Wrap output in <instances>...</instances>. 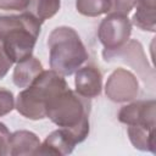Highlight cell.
<instances>
[{
	"mask_svg": "<svg viewBox=\"0 0 156 156\" xmlns=\"http://www.w3.org/2000/svg\"><path fill=\"white\" fill-rule=\"evenodd\" d=\"M15 107V98L13 94L5 89L0 88V117L10 113Z\"/></svg>",
	"mask_w": 156,
	"mask_h": 156,
	"instance_id": "ac0fdd59",
	"label": "cell"
},
{
	"mask_svg": "<svg viewBox=\"0 0 156 156\" xmlns=\"http://www.w3.org/2000/svg\"><path fill=\"white\" fill-rule=\"evenodd\" d=\"M40 146L39 138L28 130H17L10 135V155H35Z\"/></svg>",
	"mask_w": 156,
	"mask_h": 156,
	"instance_id": "7c38bea8",
	"label": "cell"
},
{
	"mask_svg": "<svg viewBox=\"0 0 156 156\" xmlns=\"http://www.w3.org/2000/svg\"><path fill=\"white\" fill-rule=\"evenodd\" d=\"M102 56L105 61L107 62L113 61V60L124 61L126 63L132 66L134 69H136L140 77H143V79L146 78L144 72H146L147 69V62H146V58L143 51V46L140 45L139 41H135V40L127 41L124 45L115 50L104 49Z\"/></svg>",
	"mask_w": 156,
	"mask_h": 156,
	"instance_id": "52a82bcc",
	"label": "cell"
},
{
	"mask_svg": "<svg viewBox=\"0 0 156 156\" xmlns=\"http://www.w3.org/2000/svg\"><path fill=\"white\" fill-rule=\"evenodd\" d=\"M13 63L15 62L7 56V54L5 52V50L2 48V44L0 41V79H2L7 74L9 69L12 67Z\"/></svg>",
	"mask_w": 156,
	"mask_h": 156,
	"instance_id": "44dd1931",
	"label": "cell"
},
{
	"mask_svg": "<svg viewBox=\"0 0 156 156\" xmlns=\"http://www.w3.org/2000/svg\"><path fill=\"white\" fill-rule=\"evenodd\" d=\"M76 141L63 128L54 130L40 144L35 155H68L73 151Z\"/></svg>",
	"mask_w": 156,
	"mask_h": 156,
	"instance_id": "30bf717a",
	"label": "cell"
},
{
	"mask_svg": "<svg viewBox=\"0 0 156 156\" xmlns=\"http://www.w3.org/2000/svg\"><path fill=\"white\" fill-rule=\"evenodd\" d=\"M48 48L51 69L63 77L73 74L89 57L78 33L66 26L57 27L50 33Z\"/></svg>",
	"mask_w": 156,
	"mask_h": 156,
	"instance_id": "3957f363",
	"label": "cell"
},
{
	"mask_svg": "<svg viewBox=\"0 0 156 156\" xmlns=\"http://www.w3.org/2000/svg\"><path fill=\"white\" fill-rule=\"evenodd\" d=\"M118 119L127 126L155 127V100L136 101L123 106L118 112Z\"/></svg>",
	"mask_w": 156,
	"mask_h": 156,
	"instance_id": "ba28073f",
	"label": "cell"
},
{
	"mask_svg": "<svg viewBox=\"0 0 156 156\" xmlns=\"http://www.w3.org/2000/svg\"><path fill=\"white\" fill-rule=\"evenodd\" d=\"M74 73L76 91L79 95L87 99H94L101 94L102 76L98 67L93 65H87L78 68Z\"/></svg>",
	"mask_w": 156,
	"mask_h": 156,
	"instance_id": "9c48e42d",
	"label": "cell"
},
{
	"mask_svg": "<svg viewBox=\"0 0 156 156\" xmlns=\"http://www.w3.org/2000/svg\"><path fill=\"white\" fill-rule=\"evenodd\" d=\"M67 88L68 85L63 76L54 69L43 71L29 87L18 94L15 107L26 118L34 121L43 119L46 117L49 101Z\"/></svg>",
	"mask_w": 156,
	"mask_h": 156,
	"instance_id": "277c9868",
	"label": "cell"
},
{
	"mask_svg": "<svg viewBox=\"0 0 156 156\" xmlns=\"http://www.w3.org/2000/svg\"><path fill=\"white\" fill-rule=\"evenodd\" d=\"M44 71L41 62L34 57L30 56L23 61L17 62L15 69H13V83L18 88H27L29 87L35 78Z\"/></svg>",
	"mask_w": 156,
	"mask_h": 156,
	"instance_id": "8fae6325",
	"label": "cell"
},
{
	"mask_svg": "<svg viewBox=\"0 0 156 156\" xmlns=\"http://www.w3.org/2000/svg\"><path fill=\"white\" fill-rule=\"evenodd\" d=\"M139 91L136 77L124 68L113 71L105 85L106 96L115 102H126L133 100Z\"/></svg>",
	"mask_w": 156,
	"mask_h": 156,
	"instance_id": "8992f818",
	"label": "cell"
},
{
	"mask_svg": "<svg viewBox=\"0 0 156 156\" xmlns=\"http://www.w3.org/2000/svg\"><path fill=\"white\" fill-rule=\"evenodd\" d=\"M135 13L133 15L132 22L141 30L155 32V9L156 0H135Z\"/></svg>",
	"mask_w": 156,
	"mask_h": 156,
	"instance_id": "4fadbf2b",
	"label": "cell"
},
{
	"mask_svg": "<svg viewBox=\"0 0 156 156\" xmlns=\"http://www.w3.org/2000/svg\"><path fill=\"white\" fill-rule=\"evenodd\" d=\"M76 7L79 13L89 17H96L108 13L111 0H77Z\"/></svg>",
	"mask_w": 156,
	"mask_h": 156,
	"instance_id": "2e32d148",
	"label": "cell"
},
{
	"mask_svg": "<svg viewBox=\"0 0 156 156\" xmlns=\"http://www.w3.org/2000/svg\"><path fill=\"white\" fill-rule=\"evenodd\" d=\"M130 33L132 24L128 16L107 13L99 26L98 37L106 50H115L129 40Z\"/></svg>",
	"mask_w": 156,
	"mask_h": 156,
	"instance_id": "5b68a950",
	"label": "cell"
},
{
	"mask_svg": "<svg viewBox=\"0 0 156 156\" xmlns=\"http://www.w3.org/2000/svg\"><path fill=\"white\" fill-rule=\"evenodd\" d=\"M10 135L7 127L0 122V156L10 155Z\"/></svg>",
	"mask_w": 156,
	"mask_h": 156,
	"instance_id": "ffe728a7",
	"label": "cell"
},
{
	"mask_svg": "<svg viewBox=\"0 0 156 156\" xmlns=\"http://www.w3.org/2000/svg\"><path fill=\"white\" fill-rule=\"evenodd\" d=\"M61 6V0H29L27 11L41 23L57 13Z\"/></svg>",
	"mask_w": 156,
	"mask_h": 156,
	"instance_id": "9a60e30c",
	"label": "cell"
},
{
	"mask_svg": "<svg viewBox=\"0 0 156 156\" xmlns=\"http://www.w3.org/2000/svg\"><path fill=\"white\" fill-rule=\"evenodd\" d=\"M128 135L134 147L144 151L155 152V127L128 126Z\"/></svg>",
	"mask_w": 156,
	"mask_h": 156,
	"instance_id": "5bb4252c",
	"label": "cell"
},
{
	"mask_svg": "<svg viewBox=\"0 0 156 156\" xmlns=\"http://www.w3.org/2000/svg\"><path fill=\"white\" fill-rule=\"evenodd\" d=\"M29 0H0V17L18 15L27 11Z\"/></svg>",
	"mask_w": 156,
	"mask_h": 156,
	"instance_id": "e0dca14e",
	"label": "cell"
},
{
	"mask_svg": "<svg viewBox=\"0 0 156 156\" xmlns=\"http://www.w3.org/2000/svg\"><path fill=\"white\" fill-rule=\"evenodd\" d=\"M40 27L41 22L28 11L0 17V41L15 63L32 56Z\"/></svg>",
	"mask_w": 156,
	"mask_h": 156,
	"instance_id": "7a4b0ae2",
	"label": "cell"
},
{
	"mask_svg": "<svg viewBox=\"0 0 156 156\" xmlns=\"http://www.w3.org/2000/svg\"><path fill=\"white\" fill-rule=\"evenodd\" d=\"M134 4L135 0H111V7L108 13L128 16V13L134 7Z\"/></svg>",
	"mask_w": 156,
	"mask_h": 156,
	"instance_id": "d6986e66",
	"label": "cell"
},
{
	"mask_svg": "<svg viewBox=\"0 0 156 156\" xmlns=\"http://www.w3.org/2000/svg\"><path fill=\"white\" fill-rule=\"evenodd\" d=\"M89 113L90 99L69 88L55 95L46 106V117L66 129L76 144L82 143L89 134Z\"/></svg>",
	"mask_w": 156,
	"mask_h": 156,
	"instance_id": "6da1fadb",
	"label": "cell"
}]
</instances>
